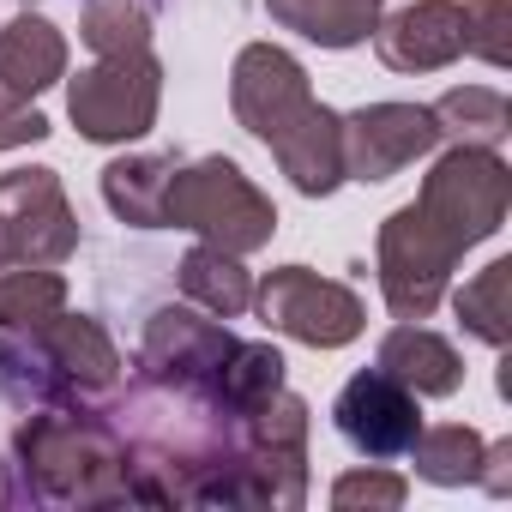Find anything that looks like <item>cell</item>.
<instances>
[{
	"label": "cell",
	"mask_w": 512,
	"mask_h": 512,
	"mask_svg": "<svg viewBox=\"0 0 512 512\" xmlns=\"http://www.w3.org/2000/svg\"><path fill=\"white\" fill-rule=\"evenodd\" d=\"M229 109L278 157V169L290 175L296 193L326 199V193L344 187L338 115L314 97L296 55H284L278 43H247L229 67Z\"/></svg>",
	"instance_id": "obj_1"
},
{
	"label": "cell",
	"mask_w": 512,
	"mask_h": 512,
	"mask_svg": "<svg viewBox=\"0 0 512 512\" xmlns=\"http://www.w3.org/2000/svg\"><path fill=\"white\" fill-rule=\"evenodd\" d=\"M7 506H121L133 500L127 440L109 410H31L7 458Z\"/></svg>",
	"instance_id": "obj_2"
},
{
	"label": "cell",
	"mask_w": 512,
	"mask_h": 512,
	"mask_svg": "<svg viewBox=\"0 0 512 512\" xmlns=\"http://www.w3.org/2000/svg\"><path fill=\"white\" fill-rule=\"evenodd\" d=\"M163 229H193L223 253H260L278 235V211L241 175V163L199 157V163H175L163 193Z\"/></svg>",
	"instance_id": "obj_3"
},
{
	"label": "cell",
	"mask_w": 512,
	"mask_h": 512,
	"mask_svg": "<svg viewBox=\"0 0 512 512\" xmlns=\"http://www.w3.org/2000/svg\"><path fill=\"white\" fill-rule=\"evenodd\" d=\"M458 253H470L476 241H488L506 211H512V169L500 163V151H476V145H452L428 175L422 193L410 199Z\"/></svg>",
	"instance_id": "obj_4"
},
{
	"label": "cell",
	"mask_w": 512,
	"mask_h": 512,
	"mask_svg": "<svg viewBox=\"0 0 512 512\" xmlns=\"http://www.w3.org/2000/svg\"><path fill=\"white\" fill-rule=\"evenodd\" d=\"M157 103H163V67H157L151 49H139V55H97V67H85L67 85V115L97 145L145 139L157 127Z\"/></svg>",
	"instance_id": "obj_5"
},
{
	"label": "cell",
	"mask_w": 512,
	"mask_h": 512,
	"mask_svg": "<svg viewBox=\"0 0 512 512\" xmlns=\"http://www.w3.org/2000/svg\"><path fill=\"white\" fill-rule=\"evenodd\" d=\"M241 482L247 506H302L308 500V404L284 386L241 416Z\"/></svg>",
	"instance_id": "obj_6"
},
{
	"label": "cell",
	"mask_w": 512,
	"mask_h": 512,
	"mask_svg": "<svg viewBox=\"0 0 512 512\" xmlns=\"http://www.w3.org/2000/svg\"><path fill=\"white\" fill-rule=\"evenodd\" d=\"M253 308H260V320L308 350H344L362 338L368 314H362V296L350 284H332L308 266H278L266 272V284L253 290Z\"/></svg>",
	"instance_id": "obj_7"
},
{
	"label": "cell",
	"mask_w": 512,
	"mask_h": 512,
	"mask_svg": "<svg viewBox=\"0 0 512 512\" xmlns=\"http://www.w3.org/2000/svg\"><path fill=\"white\" fill-rule=\"evenodd\" d=\"M79 247V217L55 169L0 175V272L7 266H61Z\"/></svg>",
	"instance_id": "obj_8"
},
{
	"label": "cell",
	"mask_w": 512,
	"mask_h": 512,
	"mask_svg": "<svg viewBox=\"0 0 512 512\" xmlns=\"http://www.w3.org/2000/svg\"><path fill=\"white\" fill-rule=\"evenodd\" d=\"M464 253L416 211H392L380 223V296L398 320H428L440 302H446V284H452V266Z\"/></svg>",
	"instance_id": "obj_9"
},
{
	"label": "cell",
	"mask_w": 512,
	"mask_h": 512,
	"mask_svg": "<svg viewBox=\"0 0 512 512\" xmlns=\"http://www.w3.org/2000/svg\"><path fill=\"white\" fill-rule=\"evenodd\" d=\"M235 338L229 326H217L205 308H157L145 320V338H139V374L151 386H169V392H193V398H217V374L229 362Z\"/></svg>",
	"instance_id": "obj_10"
},
{
	"label": "cell",
	"mask_w": 512,
	"mask_h": 512,
	"mask_svg": "<svg viewBox=\"0 0 512 512\" xmlns=\"http://www.w3.org/2000/svg\"><path fill=\"white\" fill-rule=\"evenodd\" d=\"M338 145H344V181L380 187L416 157L440 145V127L422 103H368L356 115H338Z\"/></svg>",
	"instance_id": "obj_11"
},
{
	"label": "cell",
	"mask_w": 512,
	"mask_h": 512,
	"mask_svg": "<svg viewBox=\"0 0 512 512\" xmlns=\"http://www.w3.org/2000/svg\"><path fill=\"white\" fill-rule=\"evenodd\" d=\"M332 422H338V434H344L362 458L386 464V458H404V452L416 446V434H422V398H416L410 386H398L392 374L362 368V374L338 392Z\"/></svg>",
	"instance_id": "obj_12"
},
{
	"label": "cell",
	"mask_w": 512,
	"mask_h": 512,
	"mask_svg": "<svg viewBox=\"0 0 512 512\" xmlns=\"http://www.w3.org/2000/svg\"><path fill=\"white\" fill-rule=\"evenodd\" d=\"M374 55L392 73H440L464 55V7L458 0H410L374 25Z\"/></svg>",
	"instance_id": "obj_13"
},
{
	"label": "cell",
	"mask_w": 512,
	"mask_h": 512,
	"mask_svg": "<svg viewBox=\"0 0 512 512\" xmlns=\"http://www.w3.org/2000/svg\"><path fill=\"white\" fill-rule=\"evenodd\" d=\"M67 73V37L25 13L0 31V115H19V109H37V97Z\"/></svg>",
	"instance_id": "obj_14"
},
{
	"label": "cell",
	"mask_w": 512,
	"mask_h": 512,
	"mask_svg": "<svg viewBox=\"0 0 512 512\" xmlns=\"http://www.w3.org/2000/svg\"><path fill=\"white\" fill-rule=\"evenodd\" d=\"M0 398L13 410H73L79 392L55 362V344L43 338V326H0Z\"/></svg>",
	"instance_id": "obj_15"
},
{
	"label": "cell",
	"mask_w": 512,
	"mask_h": 512,
	"mask_svg": "<svg viewBox=\"0 0 512 512\" xmlns=\"http://www.w3.org/2000/svg\"><path fill=\"white\" fill-rule=\"evenodd\" d=\"M380 374H392L398 386H410L416 398H452L464 386V356L428 332L422 320H398L386 338H380V356H374Z\"/></svg>",
	"instance_id": "obj_16"
},
{
	"label": "cell",
	"mask_w": 512,
	"mask_h": 512,
	"mask_svg": "<svg viewBox=\"0 0 512 512\" xmlns=\"http://www.w3.org/2000/svg\"><path fill=\"white\" fill-rule=\"evenodd\" d=\"M272 25L320 43V49H356L374 37L386 0H266Z\"/></svg>",
	"instance_id": "obj_17"
},
{
	"label": "cell",
	"mask_w": 512,
	"mask_h": 512,
	"mask_svg": "<svg viewBox=\"0 0 512 512\" xmlns=\"http://www.w3.org/2000/svg\"><path fill=\"white\" fill-rule=\"evenodd\" d=\"M175 175V151H145V157H115L103 169V205L133 223V229H163V193Z\"/></svg>",
	"instance_id": "obj_18"
},
{
	"label": "cell",
	"mask_w": 512,
	"mask_h": 512,
	"mask_svg": "<svg viewBox=\"0 0 512 512\" xmlns=\"http://www.w3.org/2000/svg\"><path fill=\"white\" fill-rule=\"evenodd\" d=\"M181 296L193 308H205L211 320H241L253 308V278L241 272V253H223V247L199 241L181 260Z\"/></svg>",
	"instance_id": "obj_19"
},
{
	"label": "cell",
	"mask_w": 512,
	"mask_h": 512,
	"mask_svg": "<svg viewBox=\"0 0 512 512\" xmlns=\"http://www.w3.org/2000/svg\"><path fill=\"white\" fill-rule=\"evenodd\" d=\"M428 115H434L440 139L476 145V151H494V145L512 133V103H506L500 91H488V85H458V91H446Z\"/></svg>",
	"instance_id": "obj_20"
},
{
	"label": "cell",
	"mask_w": 512,
	"mask_h": 512,
	"mask_svg": "<svg viewBox=\"0 0 512 512\" xmlns=\"http://www.w3.org/2000/svg\"><path fill=\"white\" fill-rule=\"evenodd\" d=\"M452 308H458V326H464L476 344L506 350V338H512V260L482 266V272L452 296Z\"/></svg>",
	"instance_id": "obj_21"
},
{
	"label": "cell",
	"mask_w": 512,
	"mask_h": 512,
	"mask_svg": "<svg viewBox=\"0 0 512 512\" xmlns=\"http://www.w3.org/2000/svg\"><path fill=\"white\" fill-rule=\"evenodd\" d=\"M482 434L464 428V422H440V428H422L416 446L404 458H416V476L422 482H440V488H458V482H476L482 470Z\"/></svg>",
	"instance_id": "obj_22"
},
{
	"label": "cell",
	"mask_w": 512,
	"mask_h": 512,
	"mask_svg": "<svg viewBox=\"0 0 512 512\" xmlns=\"http://www.w3.org/2000/svg\"><path fill=\"white\" fill-rule=\"evenodd\" d=\"M272 392H284V356L272 344H241L235 338V350H229V362L217 374V404L247 416L253 404H266Z\"/></svg>",
	"instance_id": "obj_23"
},
{
	"label": "cell",
	"mask_w": 512,
	"mask_h": 512,
	"mask_svg": "<svg viewBox=\"0 0 512 512\" xmlns=\"http://www.w3.org/2000/svg\"><path fill=\"white\" fill-rule=\"evenodd\" d=\"M67 308V278L49 266H7L0 272V326H49Z\"/></svg>",
	"instance_id": "obj_24"
},
{
	"label": "cell",
	"mask_w": 512,
	"mask_h": 512,
	"mask_svg": "<svg viewBox=\"0 0 512 512\" xmlns=\"http://www.w3.org/2000/svg\"><path fill=\"white\" fill-rule=\"evenodd\" d=\"M79 37L91 55H139L151 49V7L145 0H85Z\"/></svg>",
	"instance_id": "obj_25"
},
{
	"label": "cell",
	"mask_w": 512,
	"mask_h": 512,
	"mask_svg": "<svg viewBox=\"0 0 512 512\" xmlns=\"http://www.w3.org/2000/svg\"><path fill=\"white\" fill-rule=\"evenodd\" d=\"M512 0H470L464 7V55H482L488 67H506L512 61Z\"/></svg>",
	"instance_id": "obj_26"
},
{
	"label": "cell",
	"mask_w": 512,
	"mask_h": 512,
	"mask_svg": "<svg viewBox=\"0 0 512 512\" xmlns=\"http://www.w3.org/2000/svg\"><path fill=\"white\" fill-rule=\"evenodd\" d=\"M404 476H392V470H350V476H338L332 482V506L338 512H392V506H404Z\"/></svg>",
	"instance_id": "obj_27"
},
{
	"label": "cell",
	"mask_w": 512,
	"mask_h": 512,
	"mask_svg": "<svg viewBox=\"0 0 512 512\" xmlns=\"http://www.w3.org/2000/svg\"><path fill=\"white\" fill-rule=\"evenodd\" d=\"M37 139H49V115H43V109L0 115V151H13V145H37Z\"/></svg>",
	"instance_id": "obj_28"
},
{
	"label": "cell",
	"mask_w": 512,
	"mask_h": 512,
	"mask_svg": "<svg viewBox=\"0 0 512 512\" xmlns=\"http://www.w3.org/2000/svg\"><path fill=\"white\" fill-rule=\"evenodd\" d=\"M476 482H482L488 494H512V440L482 446V470H476Z\"/></svg>",
	"instance_id": "obj_29"
},
{
	"label": "cell",
	"mask_w": 512,
	"mask_h": 512,
	"mask_svg": "<svg viewBox=\"0 0 512 512\" xmlns=\"http://www.w3.org/2000/svg\"><path fill=\"white\" fill-rule=\"evenodd\" d=\"M145 7H157V0H145Z\"/></svg>",
	"instance_id": "obj_30"
}]
</instances>
